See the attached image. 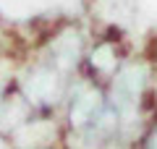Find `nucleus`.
<instances>
[{"instance_id": "f03ea898", "label": "nucleus", "mask_w": 157, "mask_h": 149, "mask_svg": "<svg viewBox=\"0 0 157 149\" xmlns=\"http://www.w3.org/2000/svg\"><path fill=\"white\" fill-rule=\"evenodd\" d=\"M55 149H58V147H55Z\"/></svg>"}, {"instance_id": "f257e3e1", "label": "nucleus", "mask_w": 157, "mask_h": 149, "mask_svg": "<svg viewBox=\"0 0 157 149\" xmlns=\"http://www.w3.org/2000/svg\"><path fill=\"white\" fill-rule=\"evenodd\" d=\"M126 60L128 58H126L123 47H118L113 39H100V42L86 47V55H84V63H81V71L78 73L107 86Z\"/></svg>"}]
</instances>
